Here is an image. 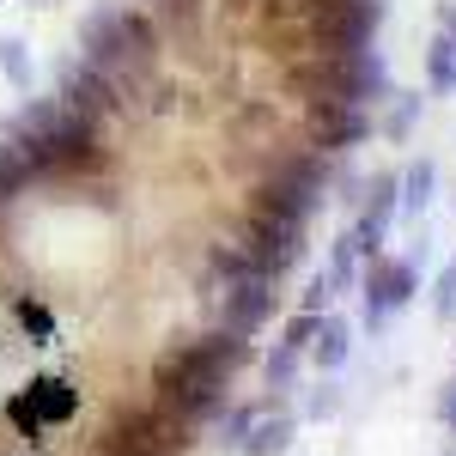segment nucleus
I'll return each mask as SVG.
<instances>
[{
  "mask_svg": "<svg viewBox=\"0 0 456 456\" xmlns=\"http://www.w3.org/2000/svg\"><path fill=\"white\" fill-rule=\"evenodd\" d=\"M19 329H25V335H31V341H49V335H55V316H49V305H37V298H19Z\"/></svg>",
  "mask_w": 456,
  "mask_h": 456,
  "instance_id": "12",
  "label": "nucleus"
},
{
  "mask_svg": "<svg viewBox=\"0 0 456 456\" xmlns=\"http://www.w3.org/2000/svg\"><path fill=\"white\" fill-rule=\"evenodd\" d=\"M6 426H12L25 444H43V432H49V426H43L31 408H25V395H12V402H6Z\"/></svg>",
  "mask_w": 456,
  "mask_h": 456,
  "instance_id": "13",
  "label": "nucleus"
},
{
  "mask_svg": "<svg viewBox=\"0 0 456 456\" xmlns=\"http://www.w3.org/2000/svg\"><path fill=\"white\" fill-rule=\"evenodd\" d=\"M176 371H195V378H213V384H232L238 371L249 365V335H232V329H208V335H189L165 347Z\"/></svg>",
  "mask_w": 456,
  "mask_h": 456,
  "instance_id": "2",
  "label": "nucleus"
},
{
  "mask_svg": "<svg viewBox=\"0 0 456 456\" xmlns=\"http://www.w3.org/2000/svg\"><path fill=\"white\" fill-rule=\"evenodd\" d=\"M19 395H25V408H31L43 426H68L73 414H79V389H73L68 378H55V371H37Z\"/></svg>",
  "mask_w": 456,
  "mask_h": 456,
  "instance_id": "6",
  "label": "nucleus"
},
{
  "mask_svg": "<svg viewBox=\"0 0 456 456\" xmlns=\"http://www.w3.org/2000/svg\"><path fill=\"white\" fill-rule=\"evenodd\" d=\"M292 432H298V420L292 414H281L274 402L256 414V426H249V438H244V456H286L292 451Z\"/></svg>",
  "mask_w": 456,
  "mask_h": 456,
  "instance_id": "7",
  "label": "nucleus"
},
{
  "mask_svg": "<svg viewBox=\"0 0 456 456\" xmlns=\"http://www.w3.org/2000/svg\"><path fill=\"white\" fill-rule=\"evenodd\" d=\"M55 98H61L73 116H86L92 128H104V134L128 122V98H122V86H116L110 73L86 68V61H73V68L61 73V92H55Z\"/></svg>",
  "mask_w": 456,
  "mask_h": 456,
  "instance_id": "3",
  "label": "nucleus"
},
{
  "mask_svg": "<svg viewBox=\"0 0 456 456\" xmlns=\"http://www.w3.org/2000/svg\"><path fill=\"white\" fill-rule=\"evenodd\" d=\"M219 316H225V329H232V335H256V329L274 316V281L225 286V305H219Z\"/></svg>",
  "mask_w": 456,
  "mask_h": 456,
  "instance_id": "5",
  "label": "nucleus"
},
{
  "mask_svg": "<svg viewBox=\"0 0 456 456\" xmlns=\"http://www.w3.org/2000/svg\"><path fill=\"white\" fill-rule=\"evenodd\" d=\"M353 286V244H335V262H329V292H347Z\"/></svg>",
  "mask_w": 456,
  "mask_h": 456,
  "instance_id": "15",
  "label": "nucleus"
},
{
  "mask_svg": "<svg viewBox=\"0 0 456 456\" xmlns=\"http://www.w3.org/2000/svg\"><path fill=\"white\" fill-rule=\"evenodd\" d=\"M316 322H322L316 311H298L292 322H286V335H281V341H286V347H298V353H305V347H311V335H316Z\"/></svg>",
  "mask_w": 456,
  "mask_h": 456,
  "instance_id": "14",
  "label": "nucleus"
},
{
  "mask_svg": "<svg viewBox=\"0 0 456 456\" xmlns=\"http://www.w3.org/2000/svg\"><path fill=\"white\" fill-rule=\"evenodd\" d=\"M152 408H159L165 420L189 426V432H208V426L225 414V384L195 378V371H176L171 359L159 353V365H152Z\"/></svg>",
  "mask_w": 456,
  "mask_h": 456,
  "instance_id": "1",
  "label": "nucleus"
},
{
  "mask_svg": "<svg viewBox=\"0 0 456 456\" xmlns=\"http://www.w3.org/2000/svg\"><path fill=\"white\" fill-rule=\"evenodd\" d=\"M408 298H414V262H371V281H365V322L384 329Z\"/></svg>",
  "mask_w": 456,
  "mask_h": 456,
  "instance_id": "4",
  "label": "nucleus"
},
{
  "mask_svg": "<svg viewBox=\"0 0 456 456\" xmlns=\"http://www.w3.org/2000/svg\"><path fill=\"white\" fill-rule=\"evenodd\" d=\"M456 311V262L444 268V281H438V316H451Z\"/></svg>",
  "mask_w": 456,
  "mask_h": 456,
  "instance_id": "17",
  "label": "nucleus"
},
{
  "mask_svg": "<svg viewBox=\"0 0 456 456\" xmlns=\"http://www.w3.org/2000/svg\"><path fill=\"white\" fill-rule=\"evenodd\" d=\"M305 353H311V365H316V371H341V365H347V353H353L347 322H341V316H322Z\"/></svg>",
  "mask_w": 456,
  "mask_h": 456,
  "instance_id": "8",
  "label": "nucleus"
},
{
  "mask_svg": "<svg viewBox=\"0 0 456 456\" xmlns=\"http://www.w3.org/2000/svg\"><path fill=\"white\" fill-rule=\"evenodd\" d=\"M19 456H43V451H37V444H31V451H19Z\"/></svg>",
  "mask_w": 456,
  "mask_h": 456,
  "instance_id": "19",
  "label": "nucleus"
},
{
  "mask_svg": "<svg viewBox=\"0 0 456 456\" xmlns=\"http://www.w3.org/2000/svg\"><path fill=\"white\" fill-rule=\"evenodd\" d=\"M426 189H432V183H426V171H414V189H408V208H420V201H426Z\"/></svg>",
  "mask_w": 456,
  "mask_h": 456,
  "instance_id": "18",
  "label": "nucleus"
},
{
  "mask_svg": "<svg viewBox=\"0 0 456 456\" xmlns=\"http://www.w3.org/2000/svg\"><path fill=\"white\" fill-rule=\"evenodd\" d=\"M92 456H189V451H171V444H146V438H122V432H98Z\"/></svg>",
  "mask_w": 456,
  "mask_h": 456,
  "instance_id": "9",
  "label": "nucleus"
},
{
  "mask_svg": "<svg viewBox=\"0 0 456 456\" xmlns=\"http://www.w3.org/2000/svg\"><path fill=\"white\" fill-rule=\"evenodd\" d=\"M0 68L12 73L19 86H31V61H25V43H0Z\"/></svg>",
  "mask_w": 456,
  "mask_h": 456,
  "instance_id": "16",
  "label": "nucleus"
},
{
  "mask_svg": "<svg viewBox=\"0 0 456 456\" xmlns=\"http://www.w3.org/2000/svg\"><path fill=\"white\" fill-rule=\"evenodd\" d=\"M451 426H456V420H451Z\"/></svg>",
  "mask_w": 456,
  "mask_h": 456,
  "instance_id": "22",
  "label": "nucleus"
},
{
  "mask_svg": "<svg viewBox=\"0 0 456 456\" xmlns=\"http://www.w3.org/2000/svg\"><path fill=\"white\" fill-rule=\"evenodd\" d=\"M262 408H268V402H249V408H232V414L219 420V432H213V438H219V451H244V438H249V426H256V414H262Z\"/></svg>",
  "mask_w": 456,
  "mask_h": 456,
  "instance_id": "11",
  "label": "nucleus"
},
{
  "mask_svg": "<svg viewBox=\"0 0 456 456\" xmlns=\"http://www.w3.org/2000/svg\"><path fill=\"white\" fill-rule=\"evenodd\" d=\"M262 384H268V395H286V389L298 384V347H274L268 353V365H262Z\"/></svg>",
  "mask_w": 456,
  "mask_h": 456,
  "instance_id": "10",
  "label": "nucleus"
},
{
  "mask_svg": "<svg viewBox=\"0 0 456 456\" xmlns=\"http://www.w3.org/2000/svg\"><path fill=\"white\" fill-rule=\"evenodd\" d=\"M451 456H456V451H451Z\"/></svg>",
  "mask_w": 456,
  "mask_h": 456,
  "instance_id": "21",
  "label": "nucleus"
},
{
  "mask_svg": "<svg viewBox=\"0 0 456 456\" xmlns=\"http://www.w3.org/2000/svg\"><path fill=\"white\" fill-rule=\"evenodd\" d=\"M0 213H6V201H0Z\"/></svg>",
  "mask_w": 456,
  "mask_h": 456,
  "instance_id": "20",
  "label": "nucleus"
}]
</instances>
